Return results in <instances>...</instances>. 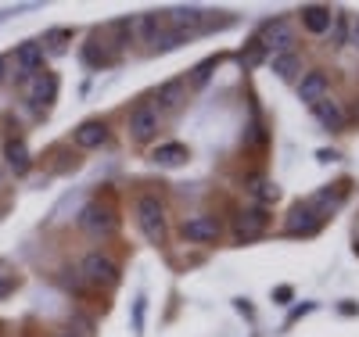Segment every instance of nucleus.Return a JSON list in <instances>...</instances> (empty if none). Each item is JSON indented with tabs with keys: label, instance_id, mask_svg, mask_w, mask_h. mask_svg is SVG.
<instances>
[{
	"label": "nucleus",
	"instance_id": "obj_13",
	"mask_svg": "<svg viewBox=\"0 0 359 337\" xmlns=\"http://www.w3.org/2000/svg\"><path fill=\"white\" fill-rule=\"evenodd\" d=\"M262 226H266V216L262 212H244L241 219H238V237H255V233H262Z\"/></svg>",
	"mask_w": 359,
	"mask_h": 337
},
{
	"label": "nucleus",
	"instance_id": "obj_21",
	"mask_svg": "<svg viewBox=\"0 0 359 337\" xmlns=\"http://www.w3.org/2000/svg\"><path fill=\"white\" fill-rule=\"evenodd\" d=\"M209 69H212V61H201L198 72H194V83H205V79H209Z\"/></svg>",
	"mask_w": 359,
	"mask_h": 337
},
{
	"label": "nucleus",
	"instance_id": "obj_12",
	"mask_svg": "<svg viewBox=\"0 0 359 337\" xmlns=\"http://www.w3.org/2000/svg\"><path fill=\"white\" fill-rule=\"evenodd\" d=\"M302 22H305V29H309V33H323V29L331 25V11L313 4V8H305V11H302Z\"/></svg>",
	"mask_w": 359,
	"mask_h": 337
},
{
	"label": "nucleus",
	"instance_id": "obj_3",
	"mask_svg": "<svg viewBox=\"0 0 359 337\" xmlns=\"http://www.w3.org/2000/svg\"><path fill=\"white\" fill-rule=\"evenodd\" d=\"M83 272H86L93 283H115L119 280L115 266L108 262V259H101V255H86V259H83Z\"/></svg>",
	"mask_w": 359,
	"mask_h": 337
},
{
	"label": "nucleus",
	"instance_id": "obj_10",
	"mask_svg": "<svg viewBox=\"0 0 359 337\" xmlns=\"http://www.w3.org/2000/svg\"><path fill=\"white\" fill-rule=\"evenodd\" d=\"M323 90H327V75H323V72H309V75L302 79V90H299V93H302V101H313V104H316Z\"/></svg>",
	"mask_w": 359,
	"mask_h": 337
},
{
	"label": "nucleus",
	"instance_id": "obj_17",
	"mask_svg": "<svg viewBox=\"0 0 359 337\" xmlns=\"http://www.w3.org/2000/svg\"><path fill=\"white\" fill-rule=\"evenodd\" d=\"M180 93H183V83H165V86L159 90L162 108H176V104H180Z\"/></svg>",
	"mask_w": 359,
	"mask_h": 337
},
{
	"label": "nucleus",
	"instance_id": "obj_19",
	"mask_svg": "<svg viewBox=\"0 0 359 337\" xmlns=\"http://www.w3.org/2000/svg\"><path fill=\"white\" fill-rule=\"evenodd\" d=\"M173 22L183 29V25H198L201 22V14L194 11V8H180V11H173Z\"/></svg>",
	"mask_w": 359,
	"mask_h": 337
},
{
	"label": "nucleus",
	"instance_id": "obj_24",
	"mask_svg": "<svg viewBox=\"0 0 359 337\" xmlns=\"http://www.w3.org/2000/svg\"><path fill=\"white\" fill-rule=\"evenodd\" d=\"M0 83H4V61H0Z\"/></svg>",
	"mask_w": 359,
	"mask_h": 337
},
{
	"label": "nucleus",
	"instance_id": "obj_4",
	"mask_svg": "<svg viewBox=\"0 0 359 337\" xmlns=\"http://www.w3.org/2000/svg\"><path fill=\"white\" fill-rule=\"evenodd\" d=\"M25 93H29V101H33L36 108H47V104L54 101V75L36 72L33 83H25Z\"/></svg>",
	"mask_w": 359,
	"mask_h": 337
},
{
	"label": "nucleus",
	"instance_id": "obj_7",
	"mask_svg": "<svg viewBox=\"0 0 359 337\" xmlns=\"http://www.w3.org/2000/svg\"><path fill=\"white\" fill-rule=\"evenodd\" d=\"M316 226H320V216L313 208H294L288 219V233H313Z\"/></svg>",
	"mask_w": 359,
	"mask_h": 337
},
{
	"label": "nucleus",
	"instance_id": "obj_16",
	"mask_svg": "<svg viewBox=\"0 0 359 337\" xmlns=\"http://www.w3.org/2000/svg\"><path fill=\"white\" fill-rule=\"evenodd\" d=\"M316 115L331 126V130H341V122H345V119H341V108L334 101H316Z\"/></svg>",
	"mask_w": 359,
	"mask_h": 337
},
{
	"label": "nucleus",
	"instance_id": "obj_6",
	"mask_svg": "<svg viewBox=\"0 0 359 337\" xmlns=\"http://www.w3.org/2000/svg\"><path fill=\"white\" fill-rule=\"evenodd\" d=\"M216 233H220V226H216V219H209V216H198L183 226L187 240H216Z\"/></svg>",
	"mask_w": 359,
	"mask_h": 337
},
{
	"label": "nucleus",
	"instance_id": "obj_15",
	"mask_svg": "<svg viewBox=\"0 0 359 337\" xmlns=\"http://www.w3.org/2000/svg\"><path fill=\"white\" fill-rule=\"evenodd\" d=\"M187 158V148H180V143H165V148L154 151V162L159 165H180Z\"/></svg>",
	"mask_w": 359,
	"mask_h": 337
},
{
	"label": "nucleus",
	"instance_id": "obj_8",
	"mask_svg": "<svg viewBox=\"0 0 359 337\" xmlns=\"http://www.w3.org/2000/svg\"><path fill=\"white\" fill-rule=\"evenodd\" d=\"M43 65V47L40 43H25L22 51H19V69H22V79L29 75V72H36Z\"/></svg>",
	"mask_w": 359,
	"mask_h": 337
},
{
	"label": "nucleus",
	"instance_id": "obj_2",
	"mask_svg": "<svg viewBox=\"0 0 359 337\" xmlns=\"http://www.w3.org/2000/svg\"><path fill=\"white\" fill-rule=\"evenodd\" d=\"M130 130H133L137 140H148L154 130H159V111H154L151 104H140L133 111V119H130Z\"/></svg>",
	"mask_w": 359,
	"mask_h": 337
},
{
	"label": "nucleus",
	"instance_id": "obj_14",
	"mask_svg": "<svg viewBox=\"0 0 359 337\" xmlns=\"http://www.w3.org/2000/svg\"><path fill=\"white\" fill-rule=\"evenodd\" d=\"M4 154H8V165H11L14 172H25V169H29V151H25L22 140H11Z\"/></svg>",
	"mask_w": 359,
	"mask_h": 337
},
{
	"label": "nucleus",
	"instance_id": "obj_1",
	"mask_svg": "<svg viewBox=\"0 0 359 337\" xmlns=\"http://www.w3.org/2000/svg\"><path fill=\"white\" fill-rule=\"evenodd\" d=\"M137 216H140V230H144V237L151 240V244H162V237H165L162 205L154 201V198H140L137 201Z\"/></svg>",
	"mask_w": 359,
	"mask_h": 337
},
{
	"label": "nucleus",
	"instance_id": "obj_9",
	"mask_svg": "<svg viewBox=\"0 0 359 337\" xmlns=\"http://www.w3.org/2000/svg\"><path fill=\"white\" fill-rule=\"evenodd\" d=\"M104 126L101 122H83L80 130H76V143L80 148H97V143H104Z\"/></svg>",
	"mask_w": 359,
	"mask_h": 337
},
{
	"label": "nucleus",
	"instance_id": "obj_20",
	"mask_svg": "<svg viewBox=\"0 0 359 337\" xmlns=\"http://www.w3.org/2000/svg\"><path fill=\"white\" fill-rule=\"evenodd\" d=\"M294 69H299V61H294V54H280V58L273 61V72H280V75H291Z\"/></svg>",
	"mask_w": 359,
	"mask_h": 337
},
{
	"label": "nucleus",
	"instance_id": "obj_5",
	"mask_svg": "<svg viewBox=\"0 0 359 337\" xmlns=\"http://www.w3.org/2000/svg\"><path fill=\"white\" fill-rule=\"evenodd\" d=\"M259 43L266 47V51H284V47H291V29H288V22H270Z\"/></svg>",
	"mask_w": 359,
	"mask_h": 337
},
{
	"label": "nucleus",
	"instance_id": "obj_22",
	"mask_svg": "<svg viewBox=\"0 0 359 337\" xmlns=\"http://www.w3.org/2000/svg\"><path fill=\"white\" fill-rule=\"evenodd\" d=\"M334 43H345V14H338V29H334Z\"/></svg>",
	"mask_w": 359,
	"mask_h": 337
},
{
	"label": "nucleus",
	"instance_id": "obj_11",
	"mask_svg": "<svg viewBox=\"0 0 359 337\" xmlns=\"http://www.w3.org/2000/svg\"><path fill=\"white\" fill-rule=\"evenodd\" d=\"M80 222H83L86 230H108V226H112V216H108L101 205H86V208H83V219H80Z\"/></svg>",
	"mask_w": 359,
	"mask_h": 337
},
{
	"label": "nucleus",
	"instance_id": "obj_23",
	"mask_svg": "<svg viewBox=\"0 0 359 337\" xmlns=\"http://www.w3.org/2000/svg\"><path fill=\"white\" fill-rule=\"evenodd\" d=\"M352 43H356V47H359V22H356V25H352Z\"/></svg>",
	"mask_w": 359,
	"mask_h": 337
},
{
	"label": "nucleus",
	"instance_id": "obj_18",
	"mask_svg": "<svg viewBox=\"0 0 359 337\" xmlns=\"http://www.w3.org/2000/svg\"><path fill=\"white\" fill-rule=\"evenodd\" d=\"M262 58H266V47H262V43L255 40V43H252V47H248V51L241 54V65H244V69H255Z\"/></svg>",
	"mask_w": 359,
	"mask_h": 337
}]
</instances>
